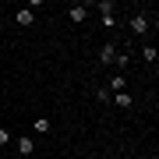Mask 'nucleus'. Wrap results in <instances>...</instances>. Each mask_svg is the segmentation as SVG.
<instances>
[{
	"label": "nucleus",
	"mask_w": 159,
	"mask_h": 159,
	"mask_svg": "<svg viewBox=\"0 0 159 159\" xmlns=\"http://www.w3.org/2000/svg\"><path fill=\"white\" fill-rule=\"evenodd\" d=\"M131 32H134V35H145L148 32V18L145 14H134V18H131Z\"/></svg>",
	"instance_id": "1"
},
{
	"label": "nucleus",
	"mask_w": 159,
	"mask_h": 159,
	"mask_svg": "<svg viewBox=\"0 0 159 159\" xmlns=\"http://www.w3.org/2000/svg\"><path fill=\"white\" fill-rule=\"evenodd\" d=\"M110 99H113V102H117V106H120V110H127V106H131V102H134V99H131V96H127V92H113V96H110Z\"/></svg>",
	"instance_id": "5"
},
{
	"label": "nucleus",
	"mask_w": 159,
	"mask_h": 159,
	"mask_svg": "<svg viewBox=\"0 0 159 159\" xmlns=\"http://www.w3.org/2000/svg\"><path fill=\"white\" fill-rule=\"evenodd\" d=\"M85 18H89V7H85V4H74V7H71V21H74V25L85 21Z\"/></svg>",
	"instance_id": "2"
},
{
	"label": "nucleus",
	"mask_w": 159,
	"mask_h": 159,
	"mask_svg": "<svg viewBox=\"0 0 159 159\" xmlns=\"http://www.w3.org/2000/svg\"><path fill=\"white\" fill-rule=\"evenodd\" d=\"M113 64H117V67H127V64H131V57H127V53H117V60H113Z\"/></svg>",
	"instance_id": "11"
},
{
	"label": "nucleus",
	"mask_w": 159,
	"mask_h": 159,
	"mask_svg": "<svg viewBox=\"0 0 159 159\" xmlns=\"http://www.w3.org/2000/svg\"><path fill=\"white\" fill-rule=\"evenodd\" d=\"M96 99L99 102H110V89H96Z\"/></svg>",
	"instance_id": "12"
},
{
	"label": "nucleus",
	"mask_w": 159,
	"mask_h": 159,
	"mask_svg": "<svg viewBox=\"0 0 159 159\" xmlns=\"http://www.w3.org/2000/svg\"><path fill=\"white\" fill-rule=\"evenodd\" d=\"M35 152V142L32 138H18V156H32Z\"/></svg>",
	"instance_id": "4"
},
{
	"label": "nucleus",
	"mask_w": 159,
	"mask_h": 159,
	"mask_svg": "<svg viewBox=\"0 0 159 159\" xmlns=\"http://www.w3.org/2000/svg\"><path fill=\"white\" fill-rule=\"evenodd\" d=\"M14 21H18V25H32V21H35V14L25 7V11H18V14H14Z\"/></svg>",
	"instance_id": "7"
},
{
	"label": "nucleus",
	"mask_w": 159,
	"mask_h": 159,
	"mask_svg": "<svg viewBox=\"0 0 159 159\" xmlns=\"http://www.w3.org/2000/svg\"><path fill=\"white\" fill-rule=\"evenodd\" d=\"M7 142H11V131H7V127H0V145H7Z\"/></svg>",
	"instance_id": "13"
},
{
	"label": "nucleus",
	"mask_w": 159,
	"mask_h": 159,
	"mask_svg": "<svg viewBox=\"0 0 159 159\" xmlns=\"http://www.w3.org/2000/svg\"><path fill=\"white\" fill-rule=\"evenodd\" d=\"M96 11H102V14H113V0H102V4H96Z\"/></svg>",
	"instance_id": "10"
},
{
	"label": "nucleus",
	"mask_w": 159,
	"mask_h": 159,
	"mask_svg": "<svg viewBox=\"0 0 159 159\" xmlns=\"http://www.w3.org/2000/svg\"><path fill=\"white\" fill-rule=\"evenodd\" d=\"M142 57H145L148 64H156V60H159V53H156V46H145V50H142Z\"/></svg>",
	"instance_id": "9"
},
{
	"label": "nucleus",
	"mask_w": 159,
	"mask_h": 159,
	"mask_svg": "<svg viewBox=\"0 0 159 159\" xmlns=\"http://www.w3.org/2000/svg\"><path fill=\"white\" fill-rule=\"evenodd\" d=\"M113 92H124V74H113V78H110V96H113Z\"/></svg>",
	"instance_id": "8"
},
{
	"label": "nucleus",
	"mask_w": 159,
	"mask_h": 159,
	"mask_svg": "<svg viewBox=\"0 0 159 159\" xmlns=\"http://www.w3.org/2000/svg\"><path fill=\"white\" fill-rule=\"evenodd\" d=\"M99 60H102V64H113V60H117V46L106 43V46H102V53H99Z\"/></svg>",
	"instance_id": "3"
},
{
	"label": "nucleus",
	"mask_w": 159,
	"mask_h": 159,
	"mask_svg": "<svg viewBox=\"0 0 159 159\" xmlns=\"http://www.w3.org/2000/svg\"><path fill=\"white\" fill-rule=\"evenodd\" d=\"M50 120H46V117H39V120H35V124H32V131H35V134H50Z\"/></svg>",
	"instance_id": "6"
}]
</instances>
